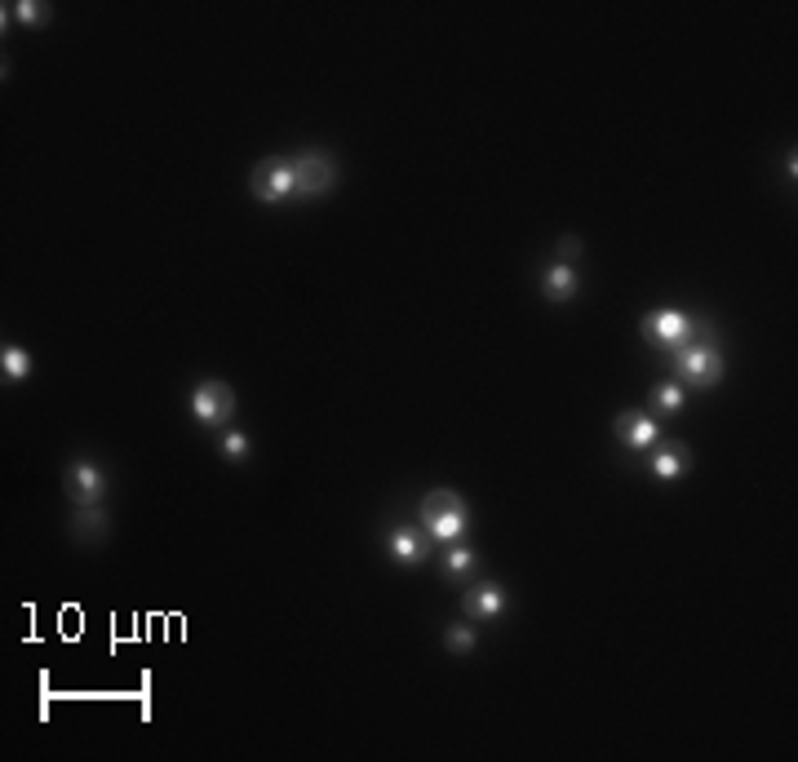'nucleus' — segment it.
<instances>
[{
	"instance_id": "f257e3e1",
	"label": "nucleus",
	"mask_w": 798,
	"mask_h": 762,
	"mask_svg": "<svg viewBox=\"0 0 798 762\" xmlns=\"http://www.w3.org/2000/svg\"><path fill=\"white\" fill-rule=\"evenodd\" d=\"M674 373H679V381H688V386H719V381H723V355H719V346L710 342L705 328L692 337L688 346H679Z\"/></svg>"
},
{
	"instance_id": "f03ea898",
	"label": "nucleus",
	"mask_w": 798,
	"mask_h": 762,
	"mask_svg": "<svg viewBox=\"0 0 798 762\" xmlns=\"http://www.w3.org/2000/svg\"><path fill=\"white\" fill-rule=\"evenodd\" d=\"M422 523L435 541H457L462 532L470 528V510L457 492L448 488H435L431 497H422Z\"/></svg>"
},
{
	"instance_id": "7ed1b4c3",
	"label": "nucleus",
	"mask_w": 798,
	"mask_h": 762,
	"mask_svg": "<svg viewBox=\"0 0 798 762\" xmlns=\"http://www.w3.org/2000/svg\"><path fill=\"white\" fill-rule=\"evenodd\" d=\"M253 195L262 204H280L289 195H298V164L293 160H262L258 173H253Z\"/></svg>"
},
{
	"instance_id": "20e7f679",
	"label": "nucleus",
	"mask_w": 798,
	"mask_h": 762,
	"mask_svg": "<svg viewBox=\"0 0 798 762\" xmlns=\"http://www.w3.org/2000/svg\"><path fill=\"white\" fill-rule=\"evenodd\" d=\"M191 413H196L200 426H222L231 413H235V395L227 381L218 377H204L196 386V395H191Z\"/></svg>"
},
{
	"instance_id": "39448f33",
	"label": "nucleus",
	"mask_w": 798,
	"mask_h": 762,
	"mask_svg": "<svg viewBox=\"0 0 798 762\" xmlns=\"http://www.w3.org/2000/svg\"><path fill=\"white\" fill-rule=\"evenodd\" d=\"M643 333H648L657 346H665V350H679V346H688L692 337L701 333V324L692 315H683V311H657V315L643 319Z\"/></svg>"
},
{
	"instance_id": "423d86ee",
	"label": "nucleus",
	"mask_w": 798,
	"mask_h": 762,
	"mask_svg": "<svg viewBox=\"0 0 798 762\" xmlns=\"http://www.w3.org/2000/svg\"><path fill=\"white\" fill-rule=\"evenodd\" d=\"M293 164H298V195H324L337 187V160L324 151H302Z\"/></svg>"
},
{
	"instance_id": "0eeeda50",
	"label": "nucleus",
	"mask_w": 798,
	"mask_h": 762,
	"mask_svg": "<svg viewBox=\"0 0 798 762\" xmlns=\"http://www.w3.org/2000/svg\"><path fill=\"white\" fill-rule=\"evenodd\" d=\"M67 492L76 506H102V492H107V475L94 461H71L67 466Z\"/></svg>"
},
{
	"instance_id": "6e6552de",
	"label": "nucleus",
	"mask_w": 798,
	"mask_h": 762,
	"mask_svg": "<svg viewBox=\"0 0 798 762\" xmlns=\"http://www.w3.org/2000/svg\"><path fill=\"white\" fill-rule=\"evenodd\" d=\"M617 430H621V444H626V448H634V452H648V448H657V439H661L657 421H652L648 413H621Z\"/></svg>"
},
{
	"instance_id": "1a4fd4ad",
	"label": "nucleus",
	"mask_w": 798,
	"mask_h": 762,
	"mask_svg": "<svg viewBox=\"0 0 798 762\" xmlns=\"http://www.w3.org/2000/svg\"><path fill=\"white\" fill-rule=\"evenodd\" d=\"M386 550H391L395 563H404V568H417V563L431 554V541H426L422 532H413V528H395L391 537H386Z\"/></svg>"
},
{
	"instance_id": "9d476101",
	"label": "nucleus",
	"mask_w": 798,
	"mask_h": 762,
	"mask_svg": "<svg viewBox=\"0 0 798 762\" xmlns=\"http://www.w3.org/2000/svg\"><path fill=\"white\" fill-rule=\"evenodd\" d=\"M462 607L470 616H501L510 607V594L501 590L497 581H479L475 590H466V599H462Z\"/></svg>"
},
{
	"instance_id": "9b49d317",
	"label": "nucleus",
	"mask_w": 798,
	"mask_h": 762,
	"mask_svg": "<svg viewBox=\"0 0 798 762\" xmlns=\"http://www.w3.org/2000/svg\"><path fill=\"white\" fill-rule=\"evenodd\" d=\"M577 288H581V275H577V266H568V262H555L541 275V293H546L550 302H568V297H577Z\"/></svg>"
},
{
	"instance_id": "f8f14e48",
	"label": "nucleus",
	"mask_w": 798,
	"mask_h": 762,
	"mask_svg": "<svg viewBox=\"0 0 798 762\" xmlns=\"http://www.w3.org/2000/svg\"><path fill=\"white\" fill-rule=\"evenodd\" d=\"M688 466H692V457H688V448H679V444L652 452V475L657 479H679Z\"/></svg>"
},
{
	"instance_id": "ddd939ff",
	"label": "nucleus",
	"mask_w": 798,
	"mask_h": 762,
	"mask_svg": "<svg viewBox=\"0 0 798 762\" xmlns=\"http://www.w3.org/2000/svg\"><path fill=\"white\" fill-rule=\"evenodd\" d=\"M0 373H5V381H23L27 373H32V359H27L23 346H5L0 350Z\"/></svg>"
},
{
	"instance_id": "4468645a",
	"label": "nucleus",
	"mask_w": 798,
	"mask_h": 762,
	"mask_svg": "<svg viewBox=\"0 0 798 762\" xmlns=\"http://www.w3.org/2000/svg\"><path fill=\"white\" fill-rule=\"evenodd\" d=\"M76 532L102 537V532H107V510L102 506H76Z\"/></svg>"
},
{
	"instance_id": "2eb2a0df",
	"label": "nucleus",
	"mask_w": 798,
	"mask_h": 762,
	"mask_svg": "<svg viewBox=\"0 0 798 762\" xmlns=\"http://www.w3.org/2000/svg\"><path fill=\"white\" fill-rule=\"evenodd\" d=\"M475 550H466V545H453V550L444 554V572L448 576H466V572H475Z\"/></svg>"
},
{
	"instance_id": "dca6fc26",
	"label": "nucleus",
	"mask_w": 798,
	"mask_h": 762,
	"mask_svg": "<svg viewBox=\"0 0 798 762\" xmlns=\"http://www.w3.org/2000/svg\"><path fill=\"white\" fill-rule=\"evenodd\" d=\"M14 18L23 27H45L49 23V5H36V0H18L14 5Z\"/></svg>"
},
{
	"instance_id": "f3484780",
	"label": "nucleus",
	"mask_w": 798,
	"mask_h": 762,
	"mask_svg": "<svg viewBox=\"0 0 798 762\" xmlns=\"http://www.w3.org/2000/svg\"><path fill=\"white\" fill-rule=\"evenodd\" d=\"M218 452L227 461H244L249 457V435H240V430H227V435H222V444H218Z\"/></svg>"
},
{
	"instance_id": "a211bd4d",
	"label": "nucleus",
	"mask_w": 798,
	"mask_h": 762,
	"mask_svg": "<svg viewBox=\"0 0 798 762\" xmlns=\"http://www.w3.org/2000/svg\"><path fill=\"white\" fill-rule=\"evenodd\" d=\"M683 399H688V395H683V381H670V386L657 390V408H661V413H679Z\"/></svg>"
},
{
	"instance_id": "6ab92c4d",
	"label": "nucleus",
	"mask_w": 798,
	"mask_h": 762,
	"mask_svg": "<svg viewBox=\"0 0 798 762\" xmlns=\"http://www.w3.org/2000/svg\"><path fill=\"white\" fill-rule=\"evenodd\" d=\"M475 630H470V625H448V647H453V652H475Z\"/></svg>"
},
{
	"instance_id": "aec40b11",
	"label": "nucleus",
	"mask_w": 798,
	"mask_h": 762,
	"mask_svg": "<svg viewBox=\"0 0 798 762\" xmlns=\"http://www.w3.org/2000/svg\"><path fill=\"white\" fill-rule=\"evenodd\" d=\"M577 257H581V240H577V235H564V240H559V262H577Z\"/></svg>"
}]
</instances>
